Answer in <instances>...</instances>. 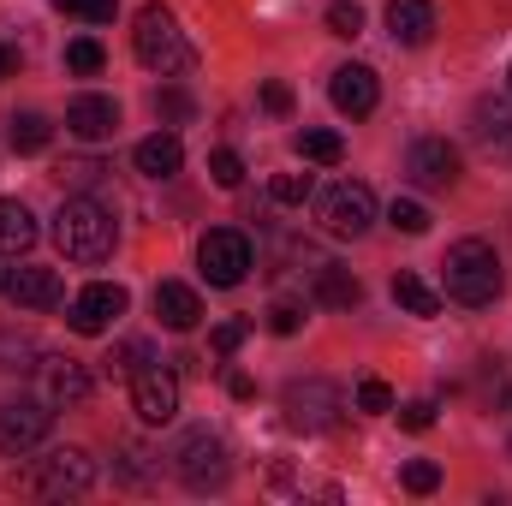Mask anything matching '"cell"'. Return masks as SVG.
Masks as SVG:
<instances>
[{
  "instance_id": "6da1fadb",
  "label": "cell",
  "mask_w": 512,
  "mask_h": 506,
  "mask_svg": "<svg viewBox=\"0 0 512 506\" xmlns=\"http://www.w3.org/2000/svg\"><path fill=\"white\" fill-rule=\"evenodd\" d=\"M441 286H447V298L453 304H465V310H483V304H495L501 298V256L495 245H483V239H459L447 262H441Z\"/></svg>"
},
{
  "instance_id": "7a4b0ae2",
  "label": "cell",
  "mask_w": 512,
  "mask_h": 506,
  "mask_svg": "<svg viewBox=\"0 0 512 506\" xmlns=\"http://www.w3.org/2000/svg\"><path fill=\"white\" fill-rule=\"evenodd\" d=\"M114 215L96 203V197H66L60 215H54V245L66 262H108L114 256Z\"/></svg>"
},
{
  "instance_id": "3957f363",
  "label": "cell",
  "mask_w": 512,
  "mask_h": 506,
  "mask_svg": "<svg viewBox=\"0 0 512 506\" xmlns=\"http://www.w3.org/2000/svg\"><path fill=\"white\" fill-rule=\"evenodd\" d=\"M90 483H96V459L84 447H54L18 471V489L36 501H66V495H84Z\"/></svg>"
},
{
  "instance_id": "277c9868",
  "label": "cell",
  "mask_w": 512,
  "mask_h": 506,
  "mask_svg": "<svg viewBox=\"0 0 512 506\" xmlns=\"http://www.w3.org/2000/svg\"><path fill=\"white\" fill-rule=\"evenodd\" d=\"M131 54H137L149 72H161V78H173V72L191 66V42H185L179 18H173L167 6H143V12H137V24H131Z\"/></svg>"
},
{
  "instance_id": "5b68a950",
  "label": "cell",
  "mask_w": 512,
  "mask_h": 506,
  "mask_svg": "<svg viewBox=\"0 0 512 506\" xmlns=\"http://www.w3.org/2000/svg\"><path fill=\"white\" fill-rule=\"evenodd\" d=\"M173 477L191 489V495H221L227 477H233V459H227V441L215 429H191L179 447H173Z\"/></svg>"
},
{
  "instance_id": "8992f818",
  "label": "cell",
  "mask_w": 512,
  "mask_h": 506,
  "mask_svg": "<svg viewBox=\"0 0 512 506\" xmlns=\"http://www.w3.org/2000/svg\"><path fill=\"white\" fill-rule=\"evenodd\" d=\"M316 215H322V233H328V239H364V233L376 227V197H370V185L340 179V185L322 191Z\"/></svg>"
},
{
  "instance_id": "52a82bcc",
  "label": "cell",
  "mask_w": 512,
  "mask_h": 506,
  "mask_svg": "<svg viewBox=\"0 0 512 506\" xmlns=\"http://www.w3.org/2000/svg\"><path fill=\"white\" fill-rule=\"evenodd\" d=\"M280 411H286V423L292 429H304V435H328L334 423H340V387L334 381H322V376H304V381H292L286 393H280Z\"/></svg>"
},
{
  "instance_id": "ba28073f",
  "label": "cell",
  "mask_w": 512,
  "mask_h": 506,
  "mask_svg": "<svg viewBox=\"0 0 512 506\" xmlns=\"http://www.w3.org/2000/svg\"><path fill=\"white\" fill-rule=\"evenodd\" d=\"M197 274H203L209 286H245V274H251V239H245L239 227L203 233V239H197Z\"/></svg>"
},
{
  "instance_id": "9c48e42d",
  "label": "cell",
  "mask_w": 512,
  "mask_h": 506,
  "mask_svg": "<svg viewBox=\"0 0 512 506\" xmlns=\"http://www.w3.org/2000/svg\"><path fill=\"white\" fill-rule=\"evenodd\" d=\"M48 429H54L48 399H6V405H0V453H6V459H24L30 447H42Z\"/></svg>"
},
{
  "instance_id": "30bf717a",
  "label": "cell",
  "mask_w": 512,
  "mask_h": 506,
  "mask_svg": "<svg viewBox=\"0 0 512 506\" xmlns=\"http://www.w3.org/2000/svg\"><path fill=\"white\" fill-rule=\"evenodd\" d=\"M126 286H114V280H96V286H84L78 298H72V310H66V322H72V334H108L120 316H126Z\"/></svg>"
},
{
  "instance_id": "8fae6325",
  "label": "cell",
  "mask_w": 512,
  "mask_h": 506,
  "mask_svg": "<svg viewBox=\"0 0 512 506\" xmlns=\"http://www.w3.org/2000/svg\"><path fill=\"white\" fill-rule=\"evenodd\" d=\"M131 405H137L143 423H173L179 417V370H161V358L143 364L131 376Z\"/></svg>"
},
{
  "instance_id": "7c38bea8",
  "label": "cell",
  "mask_w": 512,
  "mask_h": 506,
  "mask_svg": "<svg viewBox=\"0 0 512 506\" xmlns=\"http://www.w3.org/2000/svg\"><path fill=\"white\" fill-rule=\"evenodd\" d=\"M405 173H411V185H423V191H447V185L459 179V149H453L447 137H417V143L405 149Z\"/></svg>"
},
{
  "instance_id": "4fadbf2b",
  "label": "cell",
  "mask_w": 512,
  "mask_h": 506,
  "mask_svg": "<svg viewBox=\"0 0 512 506\" xmlns=\"http://www.w3.org/2000/svg\"><path fill=\"white\" fill-rule=\"evenodd\" d=\"M328 102L346 114V120H364V114H376V102H382V84H376V72L370 66H340L334 78H328Z\"/></svg>"
},
{
  "instance_id": "5bb4252c",
  "label": "cell",
  "mask_w": 512,
  "mask_h": 506,
  "mask_svg": "<svg viewBox=\"0 0 512 506\" xmlns=\"http://www.w3.org/2000/svg\"><path fill=\"white\" fill-rule=\"evenodd\" d=\"M36 376H42V399L48 405H84L96 393V381H90V370L78 358H42Z\"/></svg>"
},
{
  "instance_id": "9a60e30c",
  "label": "cell",
  "mask_w": 512,
  "mask_h": 506,
  "mask_svg": "<svg viewBox=\"0 0 512 506\" xmlns=\"http://www.w3.org/2000/svg\"><path fill=\"white\" fill-rule=\"evenodd\" d=\"M6 298H12L18 310H54V304H60V274H54V268H36V262L6 268Z\"/></svg>"
},
{
  "instance_id": "2e32d148",
  "label": "cell",
  "mask_w": 512,
  "mask_h": 506,
  "mask_svg": "<svg viewBox=\"0 0 512 506\" xmlns=\"http://www.w3.org/2000/svg\"><path fill=\"white\" fill-rule=\"evenodd\" d=\"M66 131L84 137V143L114 137V131H120V102H114V96H78V102L66 108Z\"/></svg>"
},
{
  "instance_id": "e0dca14e",
  "label": "cell",
  "mask_w": 512,
  "mask_h": 506,
  "mask_svg": "<svg viewBox=\"0 0 512 506\" xmlns=\"http://www.w3.org/2000/svg\"><path fill=\"white\" fill-rule=\"evenodd\" d=\"M155 316H161V328L191 334V328L203 322V298H197L185 280H161V286H155Z\"/></svg>"
},
{
  "instance_id": "ac0fdd59",
  "label": "cell",
  "mask_w": 512,
  "mask_h": 506,
  "mask_svg": "<svg viewBox=\"0 0 512 506\" xmlns=\"http://www.w3.org/2000/svg\"><path fill=\"white\" fill-rule=\"evenodd\" d=\"M387 36L399 48H423L435 36V6L429 0H387Z\"/></svg>"
},
{
  "instance_id": "d6986e66",
  "label": "cell",
  "mask_w": 512,
  "mask_h": 506,
  "mask_svg": "<svg viewBox=\"0 0 512 506\" xmlns=\"http://www.w3.org/2000/svg\"><path fill=\"white\" fill-rule=\"evenodd\" d=\"M471 137H477L495 161H512V102H477Z\"/></svg>"
},
{
  "instance_id": "ffe728a7",
  "label": "cell",
  "mask_w": 512,
  "mask_h": 506,
  "mask_svg": "<svg viewBox=\"0 0 512 506\" xmlns=\"http://www.w3.org/2000/svg\"><path fill=\"white\" fill-rule=\"evenodd\" d=\"M131 161H137V173H143V179H173V173L185 167V143H179L173 131H155V137H143V143H137V155H131Z\"/></svg>"
},
{
  "instance_id": "44dd1931",
  "label": "cell",
  "mask_w": 512,
  "mask_h": 506,
  "mask_svg": "<svg viewBox=\"0 0 512 506\" xmlns=\"http://www.w3.org/2000/svg\"><path fill=\"white\" fill-rule=\"evenodd\" d=\"M310 298H316L322 310H352V304L364 298V280H358L352 268H340V262H322V268H316V286H310Z\"/></svg>"
},
{
  "instance_id": "7402d4cb",
  "label": "cell",
  "mask_w": 512,
  "mask_h": 506,
  "mask_svg": "<svg viewBox=\"0 0 512 506\" xmlns=\"http://www.w3.org/2000/svg\"><path fill=\"white\" fill-rule=\"evenodd\" d=\"M36 245V215L18 197H0V256H24Z\"/></svg>"
},
{
  "instance_id": "603a6c76",
  "label": "cell",
  "mask_w": 512,
  "mask_h": 506,
  "mask_svg": "<svg viewBox=\"0 0 512 506\" xmlns=\"http://www.w3.org/2000/svg\"><path fill=\"white\" fill-rule=\"evenodd\" d=\"M393 304L411 310V316H441V292L417 274H393Z\"/></svg>"
},
{
  "instance_id": "cb8c5ba5",
  "label": "cell",
  "mask_w": 512,
  "mask_h": 506,
  "mask_svg": "<svg viewBox=\"0 0 512 506\" xmlns=\"http://www.w3.org/2000/svg\"><path fill=\"white\" fill-rule=\"evenodd\" d=\"M6 137H12V149H18V155H42V149H48V137H54V126H48L42 114H12V120H6Z\"/></svg>"
},
{
  "instance_id": "d4e9b609",
  "label": "cell",
  "mask_w": 512,
  "mask_h": 506,
  "mask_svg": "<svg viewBox=\"0 0 512 506\" xmlns=\"http://www.w3.org/2000/svg\"><path fill=\"white\" fill-rule=\"evenodd\" d=\"M298 155L316 161V167H334L346 155V137L340 131H298Z\"/></svg>"
},
{
  "instance_id": "484cf974",
  "label": "cell",
  "mask_w": 512,
  "mask_h": 506,
  "mask_svg": "<svg viewBox=\"0 0 512 506\" xmlns=\"http://www.w3.org/2000/svg\"><path fill=\"white\" fill-rule=\"evenodd\" d=\"M36 364H42L36 340L18 334V328H0V370H36Z\"/></svg>"
},
{
  "instance_id": "4316f807",
  "label": "cell",
  "mask_w": 512,
  "mask_h": 506,
  "mask_svg": "<svg viewBox=\"0 0 512 506\" xmlns=\"http://www.w3.org/2000/svg\"><path fill=\"white\" fill-rule=\"evenodd\" d=\"M387 221H393V233H405V239H423V233H429V209H423L417 197H393V203H387Z\"/></svg>"
},
{
  "instance_id": "83f0119b",
  "label": "cell",
  "mask_w": 512,
  "mask_h": 506,
  "mask_svg": "<svg viewBox=\"0 0 512 506\" xmlns=\"http://www.w3.org/2000/svg\"><path fill=\"white\" fill-rule=\"evenodd\" d=\"M66 66H72L78 78H96V72L108 66V54H102L96 36H78V42H66Z\"/></svg>"
},
{
  "instance_id": "f1b7e54d",
  "label": "cell",
  "mask_w": 512,
  "mask_h": 506,
  "mask_svg": "<svg viewBox=\"0 0 512 506\" xmlns=\"http://www.w3.org/2000/svg\"><path fill=\"white\" fill-rule=\"evenodd\" d=\"M143 364H155V352H149L143 340H126V346H114V352H108V376H120V381H131Z\"/></svg>"
},
{
  "instance_id": "f546056e",
  "label": "cell",
  "mask_w": 512,
  "mask_h": 506,
  "mask_svg": "<svg viewBox=\"0 0 512 506\" xmlns=\"http://www.w3.org/2000/svg\"><path fill=\"white\" fill-rule=\"evenodd\" d=\"M155 114H161L167 126H185V120L197 114V102H191L185 90H173V84H167V90H155Z\"/></svg>"
},
{
  "instance_id": "4dcf8cb0",
  "label": "cell",
  "mask_w": 512,
  "mask_h": 506,
  "mask_svg": "<svg viewBox=\"0 0 512 506\" xmlns=\"http://www.w3.org/2000/svg\"><path fill=\"white\" fill-rule=\"evenodd\" d=\"M268 197L286 203V209H298V203L310 197V173H274V179H268Z\"/></svg>"
},
{
  "instance_id": "1f68e13d",
  "label": "cell",
  "mask_w": 512,
  "mask_h": 506,
  "mask_svg": "<svg viewBox=\"0 0 512 506\" xmlns=\"http://www.w3.org/2000/svg\"><path fill=\"white\" fill-rule=\"evenodd\" d=\"M399 483H405L411 495H435V489H441V465H435V459H411V465L399 471Z\"/></svg>"
},
{
  "instance_id": "d6a6232c",
  "label": "cell",
  "mask_w": 512,
  "mask_h": 506,
  "mask_svg": "<svg viewBox=\"0 0 512 506\" xmlns=\"http://www.w3.org/2000/svg\"><path fill=\"white\" fill-rule=\"evenodd\" d=\"M209 173H215L221 191H239V185H245V161H239L233 149H215V155H209Z\"/></svg>"
},
{
  "instance_id": "836d02e7",
  "label": "cell",
  "mask_w": 512,
  "mask_h": 506,
  "mask_svg": "<svg viewBox=\"0 0 512 506\" xmlns=\"http://www.w3.org/2000/svg\"><path fill=\"white\" fill-rule=\"evenodd\" d=\"M328 30L352 42V36H364V12H358L352 0H334V6H328Z\"/></svg>"
},
{
  "instance_id": "e575fe53",
  "label": "cell",
  "mask_w": 512,
  "mask_h": 506,
  "mask_svg": "<svg viewBox=\"0 0 512 506\" xmlns=\"http://www.w3.org/2000/svg\"><path fill=\"white\" fill-rule=\"evenodd\" d=\"M358 411H393V387L382 376H364L358 381Z\"/></svg>"
},
{
  "instance_id": "d590c367",
  "label": "cell",
  "mask_w": 512,
  "mask_h": 506,
  "mask_svg": "<svg viewBox=\"0 0 512 506\" xmlns=\"http://www.w3.org/2000/svg\"><path fill=\"white\" fill-rule=\"evenodd\" d=\"M245 340H251V322H221V328L209 334V346H215L221 358H233V352H239Z\"/></svg>"
},
{
  "instance_id": "8d00e7d4",
  "label": "cell",
  "mask_w": 512,
  "mask_h": 506,
  "mask_svg": "<svg viewBox=\"0 0 512 506\" xmlns=\"http://www.w3.org/2000/svg\"><path fill=\"white\" fill-rule=\"evenodd\" d=\"M399 429H411V435L435 429V399H411V405H399Z\"/></svg>"
},
{
  "instance_id": "74e56055",
  "label": "cell",
  "mask_w": 512,
  "mask_h": 506,
  "mask_svg": "<svg viewBox=\"0 0 512 506\" xmlns=\"http://www.w3.org/2000/svg\"><path fill=\"white\" fill-rule=\"evenodd\" d=\"M60 12H72V18H84V24H108L114 18V0H54Z\"/></svg>"
},
{
  "instance_id": "f35d334b",
  "label": "cell",
  "mask_w": 512,
  "mask_h": 506,
  "mask_svg": "<svg viewBox=\"0 0 512 506\" xmlns=\"http://www.w3.org/2000/svg\"><path fill=\"white\" fill-rule=\"evenodd\" d=\"M268 328H274V334H298V328H304V310H298V304H286V298H280V304H274V310H268Z\"/></svg>"
},
{
  "instance_id": "ab89813d",
  "label": "cell",
  "mask_w": 512,
  "mask_h": 506,
  "mask_svg": "<svg viewBox=\"0 0 512 506\" xmlns=\"http://www.w3.org/2000/svg\"><path fill=\"white\" fill-rule=\"evenodd\" d=\"M262 108H268V114H286V108H292V90H286L280 78H268V84H262Z\"/></svg>"
},
{
  "instance_id": "60d3db41",
  "label": "cell",
  "mask_w": 512,
  "mask_h": 506,
  "mask_svg": "<svg viewBox=\"0 0 512 506\" xmlns=\"http://www.w3.org/2000/svg\"><path fill=\"white\" fill-rule=\"evenodd\" d=\"M60 173H66V179H78V185H96V179H102L108 167H102V161H66Z\"/></svg>"
},
{
  "instance_id": "b9f144b4",
  "label": "cell",
  "mask_w": 512,
  "mask_h": 506,
  "mask_svg": "<svg viewBox=\"0 0 512 506\" xmlns=\"http://www.w3.org/2000/svg\"><path fill=\"white\" fill-rule=\"evenodd\" d=\"M227 393H233V399H251L256 387H251V376H245V370H227Z\"/></svg>"
},
{
  "instance_id": "7bdbcfd3",
  "label": "cell",
  "mask_w": 512,
  "mask_h": 506,
  "mask_svg": "<svg viewBox=\"0 0 512 506\" xmlns=\"http://www.w3.org/2000/svg\"><path fill=\"white\" fill-rule=\"evenodd\" d=\"M6 78H18V48L0 42V84H6Z\"/></svg>"
},
{
  "instance_id": "ee69618b",
  "label": "cell",
  "mask_w": 512,
  "mask_h": 506,
  "mask_svg": "<svg viewBox=\"0 0 512 506\" xmlns=\"http://www.w3.org/2000/svg\"><path fill=\"white\" fill-rule=\"evenodd\" d=\"M0 292H6V268H0Z\"/></svg>"
},
{
  "instance_id": "f6af8a7d",
  "label": "cell",
  "mask_w": 512,
  "mask_h": 506,
  "mask_svg": "<svg viewBox=\"0 0 512 506\" xmlns=\"http://www.w3.org/2000/svg\"><path fill=\"white\" fill-rule=\"evenodd\" d=\"M507 84H512V72H507Z\"/></svg>"
}]
</instances>
